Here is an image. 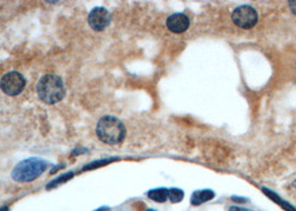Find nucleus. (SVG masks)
Returning <instances> with one entry per match:
<instances>
[{
	"label": "nucleus",
	"instance_id": "obj_15",
	"mask_svg": "<svg viewBox=\"0 0 296 211\" xmlns=\"http://www.w3.org/2000/svg\"><path fill=\"white\" fill-rule=\"evenodd\" d=\"M229 211H253V210L247 209V208H243V207H239V206H232V207H230Z\"/></svg>",
	"mask_w": 296,
	"mask_h": 211
},
{
	"label": "nucleus",
	"instance_id": "obj_12",
	"mask_svg": "<svg viewBox=\"0 0 296 211\" xmlns=\"http://www.w3.org/2000/svg\"><path fill=\"white\" fill-rule=\"evenodd\" d=\"M72 177H74V173H68V174H65V175H61V176L58 177V178H56L55 180L50 181V183L47 185L46 188H47V190H50L52 188H56L57 186L67 183V181L69 180V179H71Z\"/></svg>",
	"mask_w": 296,
	"mask_h": 211
},
{
	"label": "nucleus",
	"instance_id": "obj_3",
	"mask_svg": "<svg viewBox=\"0 0 296 211\" xmlns=\"http://www.w3.org/2000/svg\"><path fill=\"white\" fill-rule=\"evenodd\" d=\"M48 164L40 158H28L19 163L11 171V178L17 183H30L45 173Z\"/></svg>",
	"mask_w": 296,
	"mask_h": 211
},
{
	"label": "nucleus",
	"instance_id": "obj_4",
	"mask_svg": "<svg viewBox=\"0 0 296 211\" xmlns=\"http://www.w3.org/2000/svg\"><path fill=\"white\" fill-rule=\"evenodd\" d=\"M232 20L242 29H252L259 21V13L252 6L243 4L234 9L232 13Z\"/></svg>",
	"mask_w": 296,
	"mask_h": 211
},
{
	"label": "nucleus",
	"instance_id": "obj_8",
	"mask_svg": "<svg viewBox=\"0 0 296 211\" xmlns=\"http://www.w3.org/2000/svg\"><path fill=\"white\" fill-rule=\"evenodd\" d=\"M216 194L211 189H203V190H196L194 191L191 197V204L192 206H201L205 203H208L215 198Z\"/></svg>",
	"mask_w": 296,
	"mask_h": 211
},
{
	"label": "nucleus",
	"instance_id": "obj_11",
	"mask_svg": "<svg viewBox=\"0 0 296 211\" xmlns=\"http://www.w3.org/2000/svg\"><path fill=\"white\" fill-rule=\"evenodd\" d=\"M185 197V194H184V190L178 189V188H172L168 189V199L172 204H178Z\"/></svg>",
	"mask_w": 296,
	"mask_h": 211
},
{
	"label": "nucleus",
	"instance_id": "obj_13",
	"mask_svg": "<svg viewBox=\"0 0 296 211\" xmlns=\"http://www.w3.org/2000/svg\"><path fill=\"white\" fill-rule=\"evenodd\" d=\"M117 160V158H108V159H100V160H97L93 164H89L87 165L86 167H84V170H91V169H95V168H98V167L101 166H106L107 164L111 163V161H115Z\"/></svg>",
	"mask_w": 296,
	"mask_h": 211
},
{
	"label": "nucleus",
	"instance_id": "obj_2",
	"mask_svg": "<svg viewBox=\"0 0 296 211\" xmlns=\"http://www.w3.org/2000/svg\"><path fill=\"white\" fill-rule=\"evenodd\" d=\"M64 81L59 76L46 75L37 83V94L39 99L47 105H54L65 97Z\"/></svg>",
	"mask_w": 296,
	"mask_h": 211
},
{
	"label": "nucleus",
	"instance_id": "obj_16",
	"mask_svg": "<svg viewBox=\"0 0 296 211\" xmlns=\"http://www.w3.org/2000/svg\"><path fill=\"white\" fill-rule=\"evenodd\" d=\"M289 6L291 11H292L294 14H296V1H289Z\"/></svg>",
	"mask_w": 296,
	"mask_h": 211
},
{
	"label": "nucleus",
	"instance_id": "obj_6",
	"mask_svg": "<svg viewBox=\"0 0 296 211\" xmlns=\"http://www.w3.org/2000/svg\"><path fill=\"white\" fill-rule=\"evenodd\" d=\"M111 14L104 7H96L88 14V23L95 31H103L109 26Z\"/></svg>",
	"mask_w": 296,
	"mask_h": 211
},
{
	"label": "nucleus",
	"instance_id": "obj_10",
	"mask_svg": "<svg viewBox=\"0 0 296 211\" xmlns=\"http://www.w3.org/2000/svg\"><path fill=\"white\" fill-rule=\"evenodd\" d=\"M147 197L154 200L155 203L164 204L168 199V189L167 188H156L152 189L147 193Z\"/></svg>",
	"mask_w": 296,
	"mask_h": 211
},
{
	"label": "nucleus",
	"instance_id": "obj_9",
	"mask_svg": "<svg viewBox=\"0 0 296 211\" xmlns=\"http://www.w3.org/2000/svg\"><path fill=\"white\" fill-rule=\"evenodd\" d=\"M262 191H263V194L266 196V197H269L272 201H274L276 205H279L281 208H282L284 211H296V208L292 204H290L288 200L283 199L281 196H279L276 193H274L273 190H271L269 188H265V187H262Z\"/></svg>",
	"mask_w": 296,
	"mask_h": 211
},
{
	"label": "nucleus",
	"instance_id": "obj_20",
	"mask_svg": "<svg viewBox=\"0 0 296 211\" xmlns=\"http://www.w3.org/2000/svg\"><path fill=\"white\" fill-rule=\"evenodd\" d=\"M145 211H157V210H155V209H147V210H145Z\"/></svg>",
	"mask_w": 296,
	"mask_h": 211
},
{
	"label": "nucleus",
	"instance_id": "obj_17",
	"mask_svg": "<svg viewBox=\"0 0 296 211\" xmlns=\"http://www.w3.org/2000/svg\"><path fill=\"white\" fill-rule=\"evenodd\" d=\"M94 211H110V209L108 207H100L98 209H96Z\"/></svg>",
	"mask_w": 296,
	"mask_h": 211
},
{
	"label": "nucleus",
	"instance_id": "obj_7",
	"mask_svg": "<svg viewBox=\"0 0 296 211\" xmlns=\"http://www.w3.org/2000/svg\"><path fill=\"white\" fill-rule=\"evenodd\" d=\"M191 20L185 13H173L167 18L166 26L169 31L174 33H183L189 28Z\"/></svg>",
	"mask_w": 296,
	"mask_h": 211
},
{
	"label": "nucleus",
	"instance_id": "obj_14",
	"mask_svg": "<svg viewBox=\"0 0 296 211\" xmlns=\"http://www.w3.org/2000/svg\"><path fill=\"white\" fill-rule=\"evenodd\" d=\"M231 199L233 201H235V203H237V204H246V203H249V199H247V198L237 197V196H232Z\"/></svg>",
	"mask_w": 296,
	"mask_h": 211
},
{
	"label": "nucleus",
	"instance_id": "obj_5",
	"mask_svg": "<svg viewBox=\"0 0 296 211\" xmlns=\"http://www.w3.org/2000/svg\"><path fill=\"white\" fill-rule=\"evenodd\" d=\"M26 86V80L20 72L10 71L4 75L0 80V88L8 96H17L21 94Z\"/></svg>",
	"mask_w": 296,
	"mask_h": 211
},
{
	"label": "nucleus",
	"instance_id": "obj_19",
	"mask_svg": "<svg viewBox=\"0 0 296 211\" xmlns=\"http://www.w3.org/2000/svg\"><path fill=\"white\" fill-rule=\"evenodd\" d=\"M292 186H293V187H294V188H296V180H294V181H293V184H292Z\"/></svg>",
	"mask_w": 296,
	"mask_h": 211
},
{
	"label": "nucleus",
	"instance_id": "obj_18",
	"mask_svg": "<svg viewBox=\"0 0 296 211\" xmlns=\"http://www.w3.org/2000/svg\"><path fill=\"white\" fill-rule=\"evenodd\" d=\"M0 211H9V208L7 207V206H3V207L0 208Z\"/></svg>",
	"mask_w": 296,
	"mask_h": 211
},
{
	"label": "nucleus",
	"instance_id": "obj_1",
	"mask_svg": "<svg viewBox=\"0 0 296 211\" xmlns=\"http://www.w3.org/2000/svg\"><path fill=\"white\" fill-rule=\"evenodd\" d=\"M96 134L100 141L107 145H117L125 139L126 128L118 118L105 116L100 118L96 127Z\"/></svg>",
	"mask_w": 296,
	"mask_h": 211
}]
</instances>
